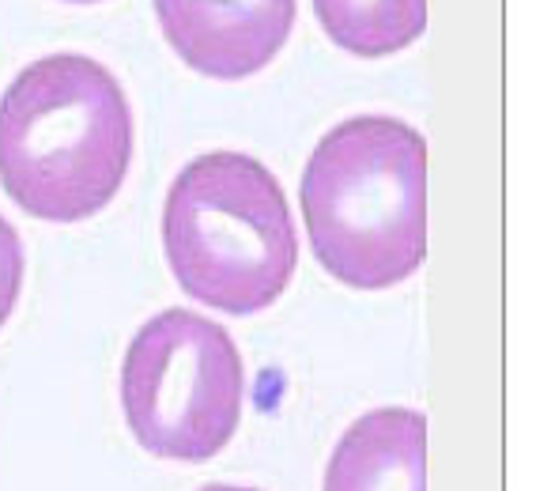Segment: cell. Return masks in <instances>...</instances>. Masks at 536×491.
Here are the masks:
<instances>
[{
    "instance_id": "1",
    "label": "cell",
    "mask_w": 536,
    "mask_h": 491,
    "mask_svg": "<svg viewBox=\"0 0 536 491\" xmlns=\"http://www.w3.org/2000/svg\"><path fill=\"white\" fill-rule=\"evenodd\" d=\"M133 110L114 72L80 53L42 57L0 98V185L27 216L80 223L117 197Z\"/></svg>"
},
{
    "instance_id": "2",
    "label": "cell",
    "mask_w": 536,
    "mask_h": 491,
    "mask_svg": "<svg viewBox=\"0 0 536 491\" xmlns=\"http://www.w3.org/2000/svg\"><path fill=\"white\" fill-rule=\"evenodd\" d=\"M302 223L332 280L382 291L427 257V144L396 117L363 114L321 136L302 170Z\"/></svg>"
},
{
    "instance_id": "3",
    "label": "cell",
    "mask_w": 536,
    "mask_h": 491,
    "mask_svg": "<svg viewBox=\"0 0 536 491\" xmlns=\"http://www.w3.org/2000/svg\"><path fill=\"white\" fill-rule=\"evenodd\" d=\"M163 246L178 287L200 307L261 314L288 291L299 242L276 174L242 152H211L174 178Z\"/></svg>"
},
{
    "instance_id": "4",
    "label": "cell",
    "mask_w": 536,
    "mask_h": 491,
    "mask_svg": "<svg viewBox=\"0 0 536 491\" xmlns=\"http://www.w3.org/2000/svg\"><path fill=\"white\" fill-rule=\"evenodd\" d=\"M242 356L223 325L193 310L144 321L121 363L128 431L151 457L211 461L242 420Z\"/></svg>"
},
{
    "instance_id": "5",
    "label": "cell",
    "mask_w": 536,
    "mask_h": 491,
    "mask_svg": "<svg viewBox=\"0 0 536 491\" xmlns=\"http://www.w3.org/2000/svg\"><path fill=\"white\" fill-rule=\"evenodd\" d=\"M170 50L211 80L261 72L295 27V0H155Z\"/></svg>"
},
{
    "instance_id": "6",
    "label": "cell",
    "mask_w": 536,
    "mask_h": 491,
    "mask_svg": "<svg viewBox=\"0 0 536 491\" xmlns=\"http://www.w3.org/2000/svg\"><path fill=\"white\" fill-rule=\"evenodd\" d=\"M325 491H427V416L374 409L340 434Z\"/></svg>"
},
{
    "instance_id": "7",
    "label": "cell",
    "mask_w": 536,
    "mask_h": 491,
    "mask_svg": "<svg viewBox=\"0 0 536 491\" xmlns=\"http://www.w3.org/2000/svg\"><path fill=\"white\" fill-rule=\"evenodd\" d=\"M318 23L355 57L401 53L427 27V0H313Z\"/></svg>"
},
{
    "instance_id": "8",
    "label": "cell",
    "mask_w": 536,
    "mask_h": 491,
    "mask_svg": "<svg viewBox=\"0 0 536 491\" xmlns=\"http://www.w3.org/2000/svg\"><path fill=\"white\" fill-rule=\"evenodd\" d=\"M20 291H23V242L15 235V227L0 216V329L12 318Z\"/></svg>"
},
{
    "instance_id": "9",
    "label": "cell",
    "mask_w": 536,
    "mask_h": 491,
    "mask_svg": "<svg viewBox=\"0 0 536 491\" xmlns=\"http://www.w3.org/2000/svg\"><path fill=\"white\" fill-rule=\"evenodd\" d=\"M200 491H261V488H238V484H208Z\"/></svg>"
},
{
    "instance_id": "10",
    "label": "cell",
    "mask_w": 536,
    "mask_h": 491,
    "mask_svg": "<svg viewBox=\"0 0 536 491\" xmlns=\"http://www.w3.org/2000/svg\"><path fill=\"white\" fill-rule=\"evenodd\" d=\"M68 4H98V0H68Z\"/></svg>"
}]
</instances>
